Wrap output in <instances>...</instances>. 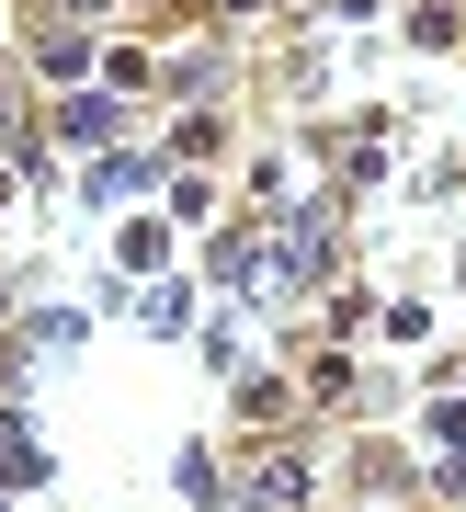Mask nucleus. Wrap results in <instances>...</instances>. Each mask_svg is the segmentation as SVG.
Segmentation results:
<instances>
[{
    "mask_svg": "<svg viewBox=\"0 0 466 512\" xmlns=\"http://www.w3.org/2000/svg\"><path fill=\"white\" fill-rule=\"evenodd\" d=\"M319 274H330V205H296L273 239V285H319Z\"/></svg>",
    "mask_w": 466,
    "mask_h": 512,
    "instance_id": "obj_1",
    "label": "nucleus"
},
{
    "mask_svg": "<svg viewBox=\"0 0 466 512\" xmlns=\"http://www.w3.org/2000/svg\"><path fill=\"white\" fill-rule=\"evenodd\" d=\"M296 501H307V467L296 456H262L251 478H239V512H296Z\"/></svg>",
    "mask_w": 466,
    "mask_h": 512,
    "instance_id": "obj_2",
    "label": "nucleus"
},
{
    "mask_svg": "<svg viewBox=\"0 0 466 512\" xmlns=\"http://www.w3.org/2000/svg\"><path fill=\"white\" fill-rule=\"evenodd\" d=\"M148 183H160V160H103L91 171V205H137Z\"/></svg>",
    "mask_w": 466,
    "mask_h": 512,
    "instance_id": "obj_3",
    "label": "nucleus"
},
{
    "mask_svg": "<svg viewBox=\"0 0 466 512\" xmlns=\"http://www.w3.org/2000/svg\"><path fill=\"white\" fill-rule=\"evenodd\" d=\"M57 126H69V137H80V148H91V137H114V103H103V92H80V103H69V114H57Z\"/></svg>",
    "mask_w": 466,
    "mask_h": 512,
    "instance_id": "obj_4",
    "label": "nucleus"
}]
</instances>
